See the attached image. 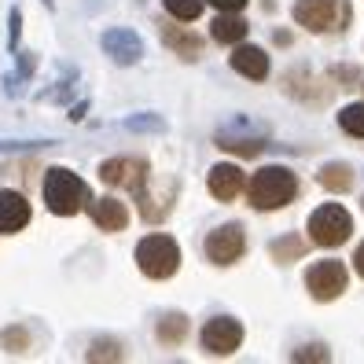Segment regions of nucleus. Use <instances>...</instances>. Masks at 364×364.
<instances>
[{"label": "nucleus", "mask_w": 364, "mask_h": 364, "mask_svg": "<svg viewBox=\"0 0 364 364\" xmlns=\"http://www.w3.org/2000/svg\"><path fill=\"white\" fill-rule=\"evenodd\" d=\"M298 196V177L287 166H265L250 177L247 184V199L254 210H284Z\"/></svg>", "instance_id": "obj_1"}, {"label": "nucleus", "mask_w": 364, "mask_h": 364, "mask_svg": "<svg viewBox=\"0 0 364 364\" xmlns=\"http://www.w3.org/2000/svg\"><path fill=\"white\" fill-rule=\"evenodd\" d=\"M45 203H48L52 213H59V218H74V213L85 210V203H92V196H89V184L77 173L55 166L45 173Z\"/></svg>", "instance_id": "obj_2"}, {"label": "nucleus", "mask_w": 364, "mask_h": 364, "mask_svg": "<svg viewBox=\"0 0 364 364\" xmlns=\"http://www.w3.org/2000/svg\"><path fill=\"white\" fill-rule=\"evenodd\" d=\"M136 265L151 280H169L181 269V247L169 235H147L136 243Z\"/></svg>", "instance_id": "obj_3"}, {"label": "nucleus", "mask_w": 364, "mask_h": 364, "mask_svg": "<svg viewBox=\"0 0 364 364\" xmlns=\"http://www.w3.org/2000/svg\"><path fill=\"white\" fill-rule=\"evenodd\" d=\"M294 23L306 26L309 33L346 30L350 4H346V0H298V4H294Z\"/></svg>", "instance_id": "obj_4"}, {"label": "nucleus", "mask_w": 364, "mask_h": 364, "mask_svg": "<svg viewBox=\"0 0 364 364\" xmlns=\"http://www.w3.org/2000/svg\"><path fill=\"white\" fill-rule=\"evenodd\" d=\"M353 232V218L338 203H324L309 213V240L316 247H342Z\"/></svg>", "instance_id": "obj_5"}, {"label": "nucleus", "mask_w": 364, "mask_h": 364, "mask_svg": "<svg viewBox=\"0 0 364 364\" xmlns=\"http://www.w3.org/2000/svg\"><path fill=\"white\" fill-rule=\"evenodd\" d=\"M147 173H151V169H147L144 159H107L100 166V181L103 184L125 188V191H133L136 199L147 191Z\"/></svg>", "instance_id": "obj_6"}, {"label": "nucleus", "mask_w": 364, "mask_h": 364, "mask_svg": "<svg viewBox=\"0 0 364 364\" xmlns=\"http://www.w3.org/2000/svg\"><path fill=\"white\" fill-rule=\"evenodd\" d=\"M203 250H206V258L213 265H235L247 254V232H243V225H221V228H213L206 235Z\"/></svg>", "instance_id": "obj_7"}, {"label": "nucleus", "mask_w": 364, "mask_h": 364, "mask_svg": "<svg viewBox=\"0 0 364 364\" xmlns=\"http://www.w3.org/2000/svg\"><path fill=\"white\" fill-rule=\"evenodd\" d=\"M346 265L342 262H316L309 272H306V291L316 298V302H335V298L346 291Z\"/></svg>", "instance_id": "obj_8"}, {"label": "nucleus", "mask_w": 364, "mask_h": 364, "mask_svg": "<svg viewBox=\"0 0 364 364\" xmlns=\"http://www.w3.org/2000/svg\"><path fill=\"white\" fill-rule=\"evenodd\" d=\"M243 346V324L235 316H213L203 328V350L210 357H228Z\"/></svg>", "instance_id": "obj_9"}, {"label": "nucleus", "mask_w": 364, "mask_h": 364, "mask_svg": "<svg viewBox=\"0 0 364 364\" xmlns=\"http://www.w3.org/2000/svg\"><path fill=\"white\" fill-rule=\"evenodd\" d=\"M103 52L111 55L114 63H122V67H133V63H140V55H144V41L133 30L118 26V30L103 33Z\"/></svg>", "instance_id": "obj_10"}, {"label": "nucleus", "mask_w": 364, "mask_h": 364, "mask_svg": "<svg viewBox=\"0 0 364 364\" xmlns=\"http://www.w3.org/2000/svg\"><path fill=\"white\" fill-rule=\"evenodd\" d=\"M243 188H247V177H243V169H240V166L221 162V166H213V169H210V196H213V199L232 203Z\"/></svg>", "instance_id": "obj_11"}, {"label": "nucleus", "mask_w": 364, "mask_h": 364, "mask_svg": "<svg viewBox=\"0 0 364 364\" xmlns=\"http://www.w3.org/2000/svg\"><path fill=\"white\" fill-rule=\"evenodd\" d=\"M30 225V203L18 191H0V232H23Z\"/></svg>", "instance_id": "obj_12"}, {"label": "nucleus", "mask_w": 364, "mask_h": 364, "mask_svg": "<svg viewBox=\"0 0 364 364\" xmlns=\"http://www.w3.org/2000/svg\"><path fill=\"white\" fill-rule=\"evenodd\" d=\"M159 30H162V45H166V48H173V52H177L181 59L196 63V59L203 55V37H199V33H191L188 26H173V23H162Z\"/></svg>", "instance_id": "obj_13"}, {"label": "nucleus", "mask_w": 364, "mask_h": 364, "mask_svg": "<svg viewBox=\"0 0 364 364\" xmlns=\"http://www.w3.org/2000/svg\"><path fill=\"white\" fill-rule=\"evenodd\" d=\"M232 70L250 77V81H265L269 77V55L254 45H240L232 52Z\"/></svg>", "instance_id": "obj_14"}, {"label": "nucleus", "mask_w": 364, "mask_h": 364, "mask_svg": "<svg viewBox=\"0 0 364 364\" xmlns=\"http://www.w3.org/2000/svg\"><path fill=\"white\" fill-rule=\"evenodd\" d=\"M89 213H92L96 228H103V232H122L125 225H129V210H125V203H118V199H92Z\"/></svg>", "instance_id": "obj_15"}, {"label": "nucleus", "mask_w": 364, "mask_h": 364, "mask_svg": "<svg viewBox=\"0 0 364 364\" xmlns=\"http://www.w3.org/2000/svg\"><path fill=\"white\" fill-rule=\"evenodd\" d=\"M218 147H221V151H232V155L250 159V155H262L269 144H265V136H247V133L221 129V133H218Z\"/></svg>", "instance_id": "obj_16"}, {"label": "nucleus", "mask_w": 364, "mask_h": 364, "mask_svg": "<svg viewBox=\"0 0 364 364\" xmlns=\"http://www.w3.org/2000/svg\"><path fill=\"white\" fill-rule=\"evenodd\" d=\"M247 23L235 11H221L218 18H213V26H210V33H213V41L218 45H240V41L247 37Z\"/></svg>", "instance_id": "obj_17"}, {"label": "nucleus", "mask_w": 364, "mask_h": 364, "mask_svg": "<svg viewBox=\"0 0 364 364\" xmlns=\"http://www.w3.org/2000/svg\"><path fill=\"white\" fill-rule=\"evenodd\" d=\"M316 181H320V188H328V191H335V196H342V191L353 188V166H346V162H328V166L316 173Z\"/></svg>", "instance_id": "obj_18"}, {"label": "nucleus", "mask_w": 364, "mask_h": 364, "mask_svg": "<svg viewBox=\"0 0 364 364\" xmlns=\"http://www.w3.org/2000/svg\"><path fill=\"white\" fill-rule=\"evenodd\" d=\"M155 335H159L162 346H181V342L188 338V316H184V313H166V316H159Z\"/></svg>", "instance_id": "obj_19"}, {"label": "nucleus", "mask_w": 364, "mask_h": 364, "mask_svg": "<svg viewBox=\"0 0 364 364\" xmlns=\"http://www.w3.org/2000/svg\"><path fill=\"white\" fill-rule=\"evenodd\" d=\"M269 254H272V262H280V265H291V262H298L306 254V240L302 235H280V240H272V247H269Z\"/></svg>", "instance_id": "obj_20"}, {"label": "nucleus", "mask_w": 364, "mask_h": 364, "mask_svg": "<svg viewBox=\"0 0 364 364\" xmlns=\"http://www.w3.org/2000/svg\"><path fill=\"white\" fill-rule=\"evenodd\" d=\"M30 346H33V338H30V331H26L23 324H11V328L0 331V350L23 357V353H30Z\"/></svg>", "instance_id": "obj_21"}, {"label": "nucleus", "mask_w": 364, "mask_h": 364, "mask_svg": "<svg viewBox=\"0 0 364 364\" xmlns=\"http://www.w3.org/2000/svg\"><path fill=\"white\" fill-rule=\"evenodd\" d=\"M338 125H342V133H350V136L364 140V103L342 107V111H338Z\"/></svg>", "instance_id": "obj_22"}, {"label": "nucleus", "mask_w": 364, "mask_h": 364, "mask_svg": "<svg viewBox=\"0 0 364 364\" xmlns=\"http://www.w3.org/2000/svg\"><path fill=\"white\" fill-rule=\"evenodd\" d=\"M162 4L177 23H196V18L203 15V0H162Z\"/></svg>", "instance_id": "obj_23"}, {"label": "nucleus", "mask_w": 364, "mask_h": 364, "mask_svg": "<svg viewBox=\"0 0 364 364\" xmlns=\"http://www.w3.org/2000/svg\"><path fill=\"white\" fill-rule=\"evenodd\" d=\"M122 357H125L122 342H114V338H96L89 353H85V360H122Z\"/></svg>", "instance_id": "obj_24"}, {"label": "nucleus", "mask_w": 364, "mask_h": 364, "mask_svg": "<svg viewBox=\"0 0 364 364\" xmlns=\"http://www.w3.org/2000/svg\"><path fill=\"white\" fill-rule=\"evenodd\" d=\"M125 129H133V133H166V122L159 114H136L125 122Z\"/></svg>", "instance_id": "obj_25"}, {"label": "nucleus", "mask_w": 364, "mask_h": 364, "mask_svg": "<svg viewBox=\"0 0 364 364\" xmlns=\"http://www.w3.org/2000/svg\"><path fill=\"white\" fill-rule=\"evenodd\" d=\"M291 360H331V353H328L324 342H309V346H298L291 353Z\"/></svg>", "instance_id": "obj_26"}, {"label": "nucleus", "mask_w": 364, "mask_h": 364, "mask_svg": "<svg viewBox=\"0 0 364 364\" xmlns=\"http://www.w3.org/2000/svg\"><path fill=\"white\" fill-rule=\"evenodd\" d=\"M331 77L342 85V89H350L353 81H360V70H357V67H335V70H331Z\"/></svg>", "instance_id": "obj_27"}, {"label": "nucleus", "mask_w": 364, "mask_h": 364, "mask_svg": "<svg viewBox=\"0 0 364 364\" xmlns=\"http://www.w3.org/2000/svg\"><path fill=\"white\" fill-rule=\"evenodd\" d=\"M206 4H213L218 11H243L247 0H206Z\"/></svg>", "instance_id": "obj_28"}, {"label": "nucleus", "mask_w": 364, "mask_h": 364, "mask_svg": "<svg viewBox=\"0 0 364 364\" xmlns=\"http://www.w3.org/2000/svg\"><path fill=\"white\" fill-rule=\"evenodd\" d=\"M353 269H357V276H364V243H360L357 254H353Z\"/></svg>", "instance_id": "obj_29"}, {"label": "nucleus", "mask_w": 364, "mask_h": 364, "mask_svg": "<svg viewBox=\"0 0 364 364\" xmlns=\"http://www.w3.org/2000/svg\"><path fill=\"white\" fill-rule=\"evenodd\" d=\"M18 23H23V18H18V11H11V48L18 45Z\"/></svg>", "instance_id": "obj_30"}]
</instances>
